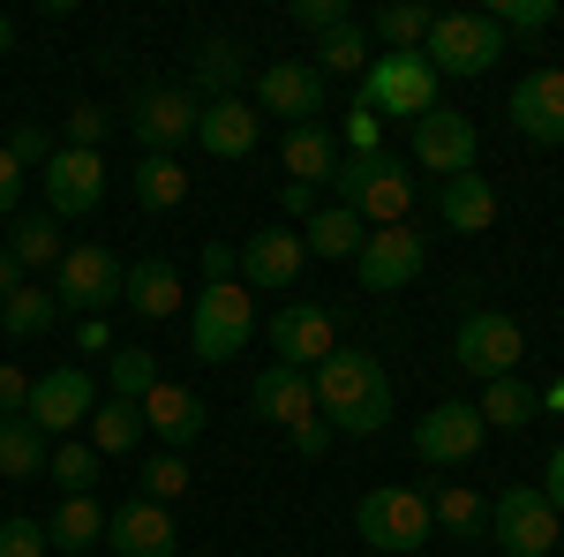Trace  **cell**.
<instances>
[{
  "label": "cell",
  "mask_w": 564,
  "mask_h": 557,
  "mask_svg": "<svg viewBox=\"0 0 564 557\" xmlns=\"http://www.w3.org/2000/svg\"><path fill=\"white\" fill-rule=\"evenodd\" d=\"M308 385H316V415L332 422V437H377L391 422V377L361 346H332L308 369Z\"/></svg>",
  "instance_id": "1"
},
{
  "label": "cell",
  "mask_w": 564,
  "mask_h": 557,
  "mask_svg": "<svg viewBox=\"0 0 564 557\" xmlns=\"http://www.w3.org/2000/svg\"><path fill=\"white\" fill-rule=\"evenodd\" d=\"M332 189H339V212H354L369 234L377 226H406V212H414V167L391 159V151H339Z\"/></svg>",
  "instance_id": "2"
},
{
  "label": "cell",
  "mask_w": 564,
  "mask_h": 557,
  "mask_svg": "<svg viewBox=\"0 0 564 557\" xmlns=\"http://www.w3.org/2000/svg\"><path fill=\"white\" fill-rule=\"evenodd\" d=\"M422 61L436 68V84L444 76H489L505 61V31H497L489 8H444L430 23V39H422Z\"/></svg>",
  "instance_id": "3"
},
{
  "label": "cell",
  "mask_w": 564,
  "mask_h": 557,
  "mask_svg": "<svg viewBox=\"0 0 564 557\" xmlns=\"http://www.w3.org/2000/svg\"><path fill=\"white\" fill-rule=\"evenodd\" d=\"M354 535H361L377 557H414L436 535L430 497H422V490H399V482H377V490L354 505Z\"/></svg>",
  "instance_id": "4"
},
{
  "label": "cell",
  "mask_w": 564,
  "mask_h": 557,
  "mask_svg": "<svg viewBox=\"0 0 564 557\" xmlns=\"http://www.w3.org/2000/svg\"><path fill=\"white\" fill-rule=\"evenodd\" d=\"M354 106H369L377 121H422L436 106V68L422 61V53H377L369 68H361V98Z\"/></svg>",
  "instance_id": "5"
},
{
  "label": "cell",
  "mask_w": 564,
  "mask_h": 557,
  "mask_svg": "<svg viewBox=\"0 0 564 557\" xmlns=\"http://www.w3.org/2000/svg\"><path fill=\"white\" fill-rule=\"evenodd\" d=\"M249 340H257V301L241 294V279L204 287V294L188 301V354L196 362H234Z\"/></svg>",
  "instance_id": "6"
},
{
  "label": "cell",
  "mask_w": 564,
  "mask_h": 557,
  "mask_svg": "<svg viewBox=\"0 0 564 557\" xmlns=\"http://www.w3.org/2000/svg\"><path fill=\"white\" fill-rule=\"evenodd\" d=\"M196 121H204V98L188 84L129 90V129H135V143H143V159H174L181 143H196Z\"/></svg>",
  "instance_id": "7"
},
{
  "label": "cell",
  "mask_w": 564,
  "mask_h": 557,
  "mask_svg": "<svg viewBox=\"0 0 564 557\" xmlns=\"http://www.w3.org/2000/svg\"><path fill=\"white\" fill-rule=\"evenodd\" d=\"M557 535H564V519L534 482L497 490V505H489V543L505 557H557Z\"/></svg>",
  "instance_id": "8"
},
{
  "label": "cell",
  "mask_w": 564,
  "mask_h": 557,
  "mask_svg": "<svg viewBox=\"0 0 564 557\" xmlns=\"http://www.w3.org/2000/svg\"><path fill=\"white\" fill-rule=\"evenodd\" d=\"M520 354H527V332H520V317H505V309H475L452 332V369H467L481 385L520 377Z\"/></svg>",
  "instance_id": "9"
},
{
  "label": "cell",
  "mask_w": 564,
  "mask_h": 557,
  "mask_svg": "<svg viewBox=\"0 0 564 557\" xmlns=\"http://www.w3.org/2000/svg\"><path fill=\"white\" fill-rule=\"evenodd\" d=\"M129 287V271L121 257L106 249V242H76L68 257H61V279H53V301H61V317L76 309V317H98V309H113Z\"/></svg>",
  "instance_id": "10"
},
{
  "label": "cell",
  "mask_w": 564,
  "mask_h": 557,
  "mask_svg": "<svg viewBox=\"0 0 564 557\" xmlns=\"http://www.w3.org/2000/svg\"><path fill=\"white\" fill-rule=\"evenodd\" d=\"M90 407H98V385H90V369H76V362H61V369H45V377H31V407H23V422L39 429V437H76V429L90 422Z\"/></svg>",
  "instance_id": "11"
},
{
  "label": "cell",
  "mask_w": 564,
  "mask_h": 557,
  "mask_svg": "<svg viewBox=\"0 0 564 557\" xmlns=\"http://www.w3.org/2000/svg\"><path fill=\"white\" fill-rule=\"evenodd\" d=\"M406 136H414V167L436 173V181L475 173V159H481V129L459 114V106H430V114H422Z\"/></svg>",
  "instance_id": "12"
},
{
  "label": "cell",
  "mask_w": 564,
  "mask_h": 557,
  "mask_svg": "<svg viewBox=\"0 0 564 557\" xmlns=\"http://www.w3.org/2000/svg\"><path fill=\"white\" fill-rule=\"evenodd\" d=\"M39 189H45V212L53 218H90L98 204H106V159L98 151H53L39 173Z\"/></svg>",
  "instance_id": "13"
},
{
  "label": "cell",
  "mask_w": 564,
  "mask_h": 557,
  "mask_svg": "<svg viewBox=\"0 0 564 557\" xmlns=\"http://www.w3.org/2000/svg\"><path fill=\"white\" fill-rule=\"evenodd\" d=\"M354 271H361V287H369V294H399V287H414V279L430 271V249H422V234H414V226H377V234L361 242Z\"/></svg>",
  "instance_id": "14"
},
{
  "label": "cell",
  "mask_w": 564,
  "mask_h": 557,
  "mask_svg": "<svg viewBox=\"0 0 564 557\" xmlns=\"http://www.w3.org/2000/svg\"><path fill=\"white\" fill-rule=\"evenodd\" d=\"M481 415L475 399H444V407H430L422 422H414V460L422 468H459V460H475L481 452Z\"/></svg>",
  "instance_id": "15"
},
{
  "label": "cell",
  "mask_w": 564,
  "mask_h": 557,
  "mask_svg": "<svg viewBox=\"0 0 564 557\" xmlns=\"http://www.w3.org/2000/svg\"><path fill=\"white\" fill-rule=\"evenodd\" d=\"M106 550L113 557H181V527L166 505H151V497H121L113 513H106Z\"/></svg>",
  "instance_id": "16"
},
{
  "label": "cell",
  "mask_w": 564,
  "mask_h": 557,
  "mask_svg": "<svg viewBox=\"0 0 564 557\" xmlns=\"http://www.w3.org/2000/svg\"><path fill=\"white\" fill-rule=\"evenodd\" d=\"M302 234L294 226H257L249 242H241V287H257V294H286L294 279H302Z\"/></svg>",
  "instance_id": "17"
},
{
  "label": "cell",
  "mask_w": 564,
  "mask_h": 557,
  "mask_svg": "<svg viewBox=\"0 0 564 557\" xmlns=\"http://www.w3.org/2000/svg\"><path fill=\"white\" fill-rule=\"evenodd\" d=\"M332 346H339V332H332V309H324V301H286V309L271 317V354H279L286 369H316Z\"/></svg>",
  "instance_id": "18"
},
{
  "label": "cell",
  "mask_w": 564,
  "mask_h": 557,
  "mask_svg": "<svg viewBox=\"0 0 564 557\" xmlns=\"http://www.w3.org/2000/svg\"><path fill=\"white\" fill-rule=\"evenodd\" d=\"M257 106L271 114V121L302 129V121H316V114H324V76H316L308 61H271V68L257 76Z\"/></svg>",
  "instance_id": "19"
},
{
  "label": "cell",
  "mask_w": 564,
  "mask_h": 557,
  "mask_svg": "<svg viewBox=\"0 0 564 557\" xmlns=\"http://www.w3.org/2000/svg\"><path fill=\"white\" fill-rule=\"evenodd\" d=\"M512 129L542 151L564 143V68H534V76L512 84Z\"/></svg>",
  "instance_id": "20"
},
{
  "label": "cell",
  "mask_w": 564,
  "mask_h": 557,
  "mask_svg": "<svg viewBox=\"0 0 564 557\" xmlns=\"http://www.w3.org/2000/svg\"><path fill=\"white\" fill-rule=\"evenodd\" d=\"M249 407H257V422L302 429V422H316V385H308V369L263 362V369H257V385H249Z\"/></svg>",
  "instance_id": "21"
},
{
  "label": "cell",
  "mask_w": 564,
  "mask_h": 557,
  "mask_svg": "<svg viewBox=\"0 0 564 557\" xmlns=\"http://www.w3.org/2000/svg\"><path fill=\"white\" fill-rule=\"evenodd\" d=\"M143 429H151L166 452H188V444L204 437V399H196L188 385H166V377H159L151 399H143Z\"/></svg>",
  "instance_id": "22"
},
{
  "label": "cell",
  "mask_w": 564,
  "mask_h": 557,
  "mask_svg": "<svg viewBox=\"0 0 564 557\" xmlns=\"http://www.w3.org/2000/svg\"><path fill=\"white\" fill-rule=\"evenodd\" d=\"M257 136H263V121H257L249 98H218V106H204V121H196V143H204L212 159H249Z\"/></svg>",
  "instance_id": "23"
},
{
  "label": "cell",
  "mask_w": 564,
  "mask_h": 557,
  "mask_svg": "<svg viewBox=\"0 0 564 557\" xmlns=\"http://www.w3.org/2000/svg\"><path fill=\"white\" fill-rule=\"evenodd\" d=\"M436 212L452 234H481V226H497V189L475 173H452V181H436Z\"/></svg>",
  "instance_id": "24"
},
{
  "label": "cell",
  "mask_w": 564,
  "mask_h": 557,
  "mask_svg": "<svg viewBox=\"0 0 564 557\" xmlns=\"http://www.w3.org/2000/svg\"><path fill=\"white\" fill-rule=\"evenodd\" d=\"M45 543L61 557L106 550V505H98V497H61V505L45 513Z\"/></svg>",
  "instance_id": "25"
},
{
  "label": "cell",
  "mask_w": 564,
  "mask_h": 557,
  "mask_svg": "<svg viewBox=\"0 0 564 557\" xmlns=\"http://www.w3.org/2000/svg\"><path fill=\"white\" fill-rule=\"evenodd\" d=\"M143 437H151V429H143V407H129V399H98L90 422H84V444L98 460H129Z\"/></svg>",
  "instance_id": "26"
},
{
  "label": "cell",
  "mask_w": 564,
  "mask_h": 557,
  "mask_svg": "<svg viewBox=\"0 0 564 557\" xmlns=\"http://www.w3.org/2000/svg\"><path fill=\"white\" fill-rule=\"evenodd\" d=\"M121 301H129L135 317H151V324H159V317H181V271L166 257H135Z\"/></svg>",
  "instance_id": "27"
},
{
  "label": "cell",
  "mask_w": 564,
  "mask_h": 557,
  "mask_svg": "<svg viewBox=\"0 0 564 557\" xmlns=\"http://www.w3.org/2000/svg\"><path fill=\"white\" fill-rule=\"evenodd\" d=\"M241 61H249V53H241V45L234 39H204L196 45V98H204V106H218V98H241Z\"/></svg>",
  "instance_id": "28"
},
{
  "label": "cell",
  "mask_w": 564,
  "mask_h": 557,
  "mask_svg": "<svg viewBox=\"0 0 564 557\" xmlns=\"http://www.w3.org/2000/svg\"><path fill=\"white\" fill-rule=\"evenodd\" d=\"M475 415H481V429H527L542 415V392L527 385V377H497V385H481Z\"/></svg>",
  "instance_id": "29"
},
{
  "label": "cell",
  "mask_w": 564,
  "mask_h": 557,
  "mask_svg": "<svg viewBox=\"0 0 564 557\" xmlns=\"http://www.w3.org/2000/svg\"><path fill=\"white\" fill-rule=\"evenodd\" d=\"M361 242H369V226H361L354 212H339V204L316 212L302 226V249H308V257H332V264H354V257H361Z\"/></svg>",
  "instance_id": "30"
},
{
  "label": "cell",
  "mask_w": 564,
  "mask_h": 557,
  "mask_svg": "<svg viewBox=\"0 0 564 557\" xmlns=\"http://www.w3.org/2000/svg\"><path fill=\"white\" fill-rule=\"evenodd\" d=\"M332 167H339V143H332V129H324V121H302V129H286V173H294L302 189L332 181Z\"/></svg>",
  "instance_id": "31"
},
{
  "label": "cell",
  "mask_w": 564,
  "mask_h": 557,
  "mask_svg": "<svg viewBox=\"0 0 564 557\" xmlns=\"http://www.w3.org/2000/svg\"><path fill=\"white\" fill-rule=\"evenodd\" d=\"M430 519L452 535V543H481V535H489V505H481L467 482H444V490L430 497Z\"/></svg>",
  "instance_id": "32"
},
{
  "label": "cell",
  "mask_w": 564,
  "mask_h": 557,
  "mask_svg": "<svg viewBox=\"0 0 564 557\" xmlns=\"http://www.w3.org/2000/svg\"><path fill=\"white\" fill-rule=\"evenodd\" d=\"M53 324H61L53 287H15V294L0 301V332H8V340H45Z\"/></svg>",
  "instance_id": "33"
},
{
  "label": "cell",
  "mask_w": 564,
  "mask_h": 557,
  "mask_svg": "<svg viewBox=\"0 0 564 557\" xmlns=\"http://www.w3.org/2000/svg\"><path fill=\"white\" fill-rule=\"evenodd\" d=\"M45 452H53V437H39L23 415L0 422V482H31V474H45Z\"/></svg>",
  "instance_id": "34"
},
{
  "label": "cell",
  "mask_w": 564,
  "mask_h": 557,
  "mask_svg": "<svg viewBox=\"0 0 564 557\" xmlns=\"http://www.w3.org/2000/svg\"><path fill=\"white\" fill-rule=\"evenodd\" d=\"M8 257L23 264V271L61 264V218H53V212H23L15 226H8Z\"/></svg>",
  "instance_id": "35"
},
{
  "label": "cell",
  "mask_w": 564,
  "mask_h": 557,
  "mask_svg": "<svg viewBox=\"0 0 564 557\" xmlns=\"http://www.w3.org/2000/svg\"><path fill=\"white\" fill-rule=\"evenodd\" d=\"M430 23H436V8H422V0H391V8L369 15V31L384 39V53H422Z\"/></svg>",
  "instance_id": "36"
},
{
  "label": "cell",
  "mask_w": 564,
  "mask_h": 557,
  "mask_svg": "<svg viewBox=\"0 0 564 557\" xmlns=\"http://www.w3.org/2000/svg\"><path fill=\"white\" fill-rule=\"evenodd\" d=\"M129 189H135V204H143V212H181L188 173H181V159H135Z\"/></svg>",
  "instance_id": "37"
},
{
  "label": "cell",
  "mask_w": 564,
  "mask_h": 557,
  "mask_svg": "<svg viewBox=\"0 0 564 557\" xmlns=\"http://www.w3.org/2000/svg\"><path fill=\"white\" fill-rule=\"evenodd\" d=\"M369 61H377V53H369V23H339L332 39H316V61H308V68H316V76H361Z\"/></svg>",
  "instance_id": "38"
},
{
  "label": "cell",
  "mask_w": 564,
  "mask_h": 557,
  "mask_svg": "<svg viewBox=\"0 0 564 557\" xmlns=\"http://www.w3.org/2000/svg\"><path fill=\"white\" fill-rule=\"evenodd\" d=\"M151 385H159V354H143V346H113V354H106V392H113V399L143 407Z\"/></svg>",
  "instance_id": "39"
},
{
  "label": "cell",
  "mask_w": 564,
  "mask_h": 557,
  "mask_svg": "<svg viewBox=\"0 0 564 557\" xmlns=\"http://www.w3.org/2000/svg\"><path fill=\"white\" fill-rule=\"evenodd\" d=\"M98 468H106V460L90 452L84 437H61V444L45 452V474H53V482H61L68 497H90V490H98Z\"/></svg>",
  "instance_id": "40"
},
{
  "label": "cell",
  "mask_w": 564,
  "mask_h": 557,
  "mask_svg": "<svg viewBox=\"0 0 564 557\" xmlns=\"http://www.w3.org/2000/svg\"><path fill=\"white\" fill-rule=\"evenodd\" d=\"M135 482H143L151 505H174V497H188V460H181V452H159V460H143Z\"/></svg>",
  "instance_id": "41"
},
{
  "label": "cell",
  "mask_w": 564,
  "mask_h": 557,
  "mask_svg": "<svg viewBox=\"0 0 564 557\" xmlns=\"http://www.w3.org/2000/svg\"><path fill=\"white\" fill-rule=\"evenodd\" d=\"M497 31H550L557 23V0H489Z\"/></svg>",
  "instance_id": "42"
},
{
  "label": "cell",
  "mask_w": 564,
  "mask_h": 557,
  "mask_svg": "<svg viewBox=\"0 0 564 557\" xmlns=\"http://www.w3.org/2000/svg\"><path fill=\"white\" fill-rule=\"evenodd\" d=\"M106 129H113V114H106V106H76V114L61 121V143H68V151H98Z\"/></svg>",
  "instance_id": "43"
},
{
  "label": "cell",
  "mask_w": 564,
  "mask_h": 557,
  "mask_svg": "<svg viewBox=\"0 0 564 557\" xmlns=\"http://www.w3.org/2000/svg\"><path fill=\"white\" fill-rule=\"evenodd\" d=\"M53 151H61V143L45 136V121H15V136H8V159H15L23 173H31V167L45 173V159H53Z\"/></svg>",
  "instance_id": "44"
},
{
  "label": "cell",
  "mask_w": 564,
  "mask_h": 557,
  "mask_svg": "<svg viewBox=\"0 0 564 557\" xmlns=\"http://www.w3.org/2000/svg\"><path fill=\"white\" fill-rule=\"evenodd\" d=\"M53 543H45V519H0V557H45Z\"/></svg>",
  "instance_id": "45"
},
{
  "label": "cell",
  "mask_w": 564,
  "mask_h": 557,
  "mask_svg": "<svg viewBox=\"0 0 564 557\" xmlns=\"http://www.w3.org/2000/svg\"><path fill=\"white\" fill-rule=\"evenodd\" d=\"M286 15H294L302 31H316V39H332L339 23H354V8H347V0H294Z\"/></svg>",
  "instance_id": "46"
},
{
  "label": "cell",
  "mask_w": 564,
  "mask_h": 557,
  "mask_svg": "<svg viewBox=\"0 0 564 557\" xmlns=\"http://www.w3.org/2000/svg\"><path fill=\"white\" fill-rule=\"evenodd\" d=\"M226 279H241V249L234 242H212L204 249V287H226Z\"/></svg>",
  "instance_id": "47"
},
{
  "label": "cell",
  "mask_w": 564,
  "mask_h": 557,
  "mask_svg": "<svg viewBox=\"0 0 564 557\" xmlns=\"http://www.w3.org/2000/svg\"><path fill=\"white\" fill-rule=\"evenodd\" d=\"M23 407H31V377H23L15 362H0V422H8V415H23Z\"/></svg>",
  "instance_id": "48"
},
{
  "label": "cell",
  "mask_w": 564,
  "mask_h": 557,
  "mask_svg": "<svg viewBox=\"0 0 564 557\" xmlns=\"http://www.w3.org/2000/svg\"><path fill=\"white\" fill-rule=\"evenodd\" d=\"M286 444H294V452H302V460H324V452H332V422H324V415H316V422L286 429Z\"/></svg>",
  "instance_id": "49"
},
{
  "label": "cell",
  "mask_w": 564,
  "mask_h": 557,
  "mask_svg": "<svg viewBox=\"0 0 564 557\" xmlns=\"http://www.w3.org/2000/svg\"><path fill=\"white\" fill-rule=\"evenodd\" d=\"M15 204H23V167H15L8 143H0V218H15Z\"/></svg>",
  "instance_id": "50"
},
{
  "label": "cell",
  "mask_w": 564,
  "mask_h": 557,
  "mask_svg": "<svg viewBox=\"0 0 564 557\" xmlns=\"http://www.w3.org/2000/svg\"><path fill=\"white\" fill-rule=\"evenodd\" d=\"M377 129H384V121H377L369 106H354L347 114V151H377Z\"/></svg>",
  "instance_id": "51"
},
{
  "label": "cell",
  "mask_w": 564,
  "mask_h": 557,
  "mask_svg": "<svg viewBox=\"0 0 564 557\" xmlns=\"http://www.w3.org/2000/svg\"><path fill=\"white\" fill-rule=\"evenodd\" d=\"M542 497L557 505V519H564V444L550 452V468H542Z\"/></svg>",
  "instance_id": "52"
},
{
  "label": "cell",
  "mask_w": 564,
  "mask_h": 557,
  "mask_svg": "<svg viewBox=\"0 0 564 557\" xmlns=\"http://www.w3.org/2000/svg\"><path fill=\"white\" fill-rule=\"evenodd\" d=\"M279 204H286V212H294V218L308 226V218H316V189H302V181H286V189H279Z\"/></svg>",
  "instance_id": "53"
},
{
  "label": "cell",
  "mask_w": 564,
  "mask_h": 557,
  "mask_svg": "<svg viewBox=\"0 0 564 557\" xmlns=\"http://www.w3.org/2000/svg\"><path fill=\"white\" fill-rule=\"evenodd\" d=\"M76 346H84V354H106V346H113L106 317H84V324H76Z\"/></svg>",
  "instance_id": "54"
},
{
  "label": "cell",
  "mask_w": 564,
  "mask_h": 557,
  "mask_svg": "<svg viewBox=\"0 0 564 557\" xmlns=\"http://www.w3.org/2000/svg\"><path fill=\"white\" fill-rule=\"evenodd\" d=\"M15 287H31V271H23V264H15V257H8V249H0V301L15 294Z\"/></svg>",
  "instance_id": "55"
},
{
  "label": "cell",
  "mask_w": 564,
  "mask_h": 557,
  "mask_svg": "<svg viewBox=\"0 0 564 557\" xmlns=\"http://www.w3.org/2000/svg\"><path fill=\"white\" fill-rule=\"evenodd\" d=\"M542 407H557V415H564V377H557V385H542Z\"/></svg>",
  "instance_id": "56"
},
{
  "label": "cell",
  "mask_w": 564,
  "mask_h": 557,
  "mask_svg": "<svg viewBox=\"0 0 564 557\" xmlns=\"http://www.w3.org/2000/svg\"><path fill=\"white\" fill-rule=\"evenodd\" d=\"M8 45H15V23H8V15H0V53H8Z\"/></svg>",
  "instance_id": "57"
}]
</instances>
